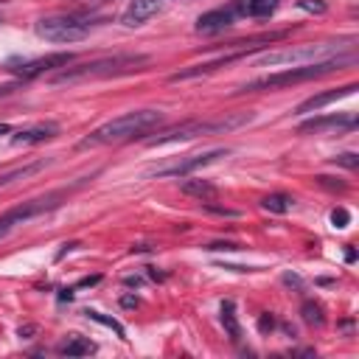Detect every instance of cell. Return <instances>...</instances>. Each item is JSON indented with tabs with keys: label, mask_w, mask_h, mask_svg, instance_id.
Masks as SVG:
<instances>
[{
	"label": "cell",
	"mask_w": 359,
	"mask_h": 359,
	"mask_svg": "<svg viewBox=\"0 0 359 359\" xmlns=\"http://www.w3.org/2000/svg\"><path fill=\"white\" fill-rule=\"evenodd\" d=\"M160 123H163V112H157V109H132V112H123V115L101 123L98 129H93L87 137L79 140V149L123 143V140H132V137H140V135L151 132Z\"/></svg>",
	"instance_id": "6da1fadb"
},
{
	"label": "cell",
	"mask_w": 359,
	"mask_h": 359,
	"mask_svg": "<svg viewBox=\"0 0 359 359\" xmlns=\"http://www.w3.org/2000/svg\"><path fill=\"white\" fill-rule=\"evenodd\" d=\"M356 62V53H342V56H331V59H323V62H311V65H297V67H283L278 73H269V76H261V79H252L247 84H241L236 90L238 93H258V90H278V87H292V84H303V81H311V79H320V76H328L334 70H342L345 65H353Z\"/></svg>",
	"instance_id": "7a4b0ae2"
},
{
	"label": "cell",
	"mask_w": 359,
	"mask_h": 359,
	"mask_svg": "<svg viewBox=\"0 0 359 359\" xmlns=\"http://www.w3.org/2000/svg\"><path fill=\"white\" fill-rule=\"evenodd\" d=\"M149 65L146 53H115V56H101L76 67H62L50 81L53 84H73V81H87V79H109V76H126L135 70H143Z\"/></svg>",
	"instance_id": "3957f363"
},
{
	"label": "cell",
	"mask_w": 359,
	"mask_h": 359,
	"mask_svg": "<svg viewBox=\"0 0 359 359\" xmlns=\"http://www.w3.org/2000/svg\"><path fill=\"white\" fill-rule=\"evenodd\" d=\"M353 36L348 39H337V42H306V45H289L280 50H269L261 59H255L258 67H297V65H311V62H323L331 56H342L353 50Z\"/></svg>",
	"instance_id": "277c9868"
},
{
	"label": "cell",
	"mask_w": 359,
	"mask_h": 359,
	"mask_svg": "<svg viewBox=\"0 0 359 359\" xmlns=\"http://www.w3.org/2000/svg\"><path fill=\"white\" fill-rule=\"evenodd\" d=\"M252 121V112H241V115H230V118H219V121H182L177 126L163 129L160 135L149 137L146 146H168V143H182V140H194L199 135H216V132H227L236 129L241 123Z\"/></svg>",
	"instance_id": "5b68a950"
},
{
	"label": "cell",
	"mask_w": 359,
	"mask_h": 359,
	"mask_svg": "<svg viewBox=\"0 0 359 359\" xmlns=\"http://www.w3.org/2000/svg\"><path fill=\"white\" fill-rule=\"evenodd\" d=\"M81 182H84V180H79V182H76V185H70V188L48 191V194H42V196H34V199H25V202H20V205L8 208V210L0 216V238H6L17 224H22V222H28V219H34V216H42V213H48V210L59 208V205H62V199H67V196H70V191H73V188H79Z\"/></svg>",
	"instance_id": "8992f818"
},
{
	"label": "cell",
	"mask_w": 359,
	"mask_h": 359,
	"mask_svg": "<svg viewBox=\"0 0 359 359\" xmlns=\"http://www.w3.org/2000/svg\"><path fill=\"white\" fill-rule=\"evenodd\" d=\"M34 31L45 42L70 45V42H81L90 36V22L84 17H76V14H48V17L36 20Z\"/></svg>",
	"instance_id": "52a82bcc"
},
{
	"label": "cell",
	"mask_w": 359,
	"mask_h": 359,
	"mask_svg": "<svg viewBox=\"0 0 359 359\" xmlns=\"http://www.w3.org/2000/svg\"><path fill=\"white\" fill-rule=\"evenodd\" d=\"M219 157H227V149H210V151H202V154H188V157H182V160H177V163H171V165L154 168V171H149V174H151V177H188V174H194L196 168H205V165H210V163L219 160Z\"/></svg>",
	"instance_id": "ba28073f"
},
{
	"label": "cell",
	"mask_w": 359,
	"mask_h": 359,
	"mask_svg": "<svg viewBox=\"0 0 359 359\" xmlns=\"http://www.w3.org/2000/svg\"><path fill=\"white\" fill-rule=\"evenodd\" d=\"M73 62V53H48L39 59H25V62H8V70L17 73L20 79H36L42 73H50L53 67H67Z\"/></svg>",
	"instance_id": "9c48e42d"
},
{
	"label": "cell",
	"mask_w": 359,
	"mask_h": 359,
	"mask_svg": "<svg viewBox=\"0 0 359 359\" xmlns=\"http://www.w3.org/2000/svg\"><path fill=\"white\" fill-rule=\"evenodd\" d=\"M233 22H236V8H233V3H227V6H219V8H210V11L199 14V20H196L194 28H196V34L213 36V34L224 31Z\"/></svg>",
	"instance_id": "30bf717a"
},
{
	"label": "cell",
	"mask_w": 359,
	"mask_h": 359,
	"mask_svg": "<svg viewBox=\"0 0 359 359\" xmlns=\"http://www.w3.org/2000/svg\"><path fill=\"white\" fill-rule=\"evenodd\" d=\"M356 126V118L353 115H345V112H337V115H323V118H309L297 126L300 135H317V132H325V129H353Z\"/></svg>",
	"instance_id": "8fae6325"
},
{
	"label": "cell",
	"mask_w": 359,
	"mask_h": 359,
	"mask_svg": "<svg viewBox=\"0 0 359 359\" xmlns=\"http://www.w3.org/2000/svg\"><path fill=\"white\" fill-rule=\"evenodd\" d=\"M59 135V123H53V121H39V123H31V126H25V129H17L14 135H11V143H22V146H34V143H45V140H50V137H56Z\"/></svg>",
	"instance_id": "7c38bea8"
},
{
	"label": "cell",
	"mask_w": 359,
	"mask_h": 359,
	"mask_svg": "<svg viewBox=\"0 0 359 359\" xmlns=\"http://www.w3.org/2000/svg\"><path fill=\"white\" fill-rule=\"evenodd\" d=\"M157 11H160V0H129V6L121 14V22L135 28V25H143L146 20H151Z\"/></svg>",
	"instance_id": "4fadbf2b"
},
{
	"label": "cell",
	"mask_w": 359,
	"mask_h": 359,
	"mask_svg": "<svg viewBox=\"0 0 359 359\" xmlns=\"http://www.w3.org/2000/svg\"><path fill=\"white\" fill-rule=\"evenodd\" d=\"M353 90H359V87H356V81H351V84H345V87H337V90H325V93L311 95V98H306L303 104H297V109H294V112H300V115H306V112H317V109H323L325 104H331V101H337V98L351 95Z\"/></svg>",
	"instance_id": "5bb4252c"
},
{
	"label": "cell",
	"mask_w": 359,
	"mask_h": 359,
	"mask_svg": "<svg viewBox=\"0 0 359 359\" xmlns=\"http://www.w3.org/2000/svg\"><path fill=\"white\" fill-rule=\"evenodd\" d=\"M280 0H233L236 17H252V20H266L278 11Z\"/></svg>",
	"instance_id": "9a60e30c"
},
{
	"label": "cell",
	"mask_w": 359,
	"mask_h": 359,
	"mask_svg": "<svg viewBox=\"0 0 359 359\" xmlns=\"http://www.w3.org/2000/svg\"><path fill=\"white\" fill-rule=\"evenodd\" d=\"M56 351L62 356H90V353H95V342L87 339V337H81V334H70Z\"/></svg>",
	"instance_id": "2e32d148"
},
{
	"label": "cell",
	"mask_w": 359,
	"mask_h": 359,
	"mask_svg": "<svg viewBox=\"0 0 359 359\" xmlns=\"http://www.w3.org/2000/svg\"><path fill=\"white\" fill-rule=\"evenodd\" d=\"M182 194H188V196H196L199 202H208V199H216V185L213 182H208V180H185L182 185Z\"/></svg>",
	"instance_id": "e0dca14e"
},
{
	"label": "cell",
	"mask_w": 359,
	"mask_h": 359,
	"mask_svg": "<svg viewBox=\"0 0 359 359\" xmlns=\"http://www.w3.org/2000/svg\"><path fill=\"white\" fill-rule=\"evenodd\" d=\"M222 325H224L230 342H238V339H241V325H238L236 303H233V300H224V303H222Z\"/></svg>",
	"instance_id": "ac0fdd59"
},
{
	"label": "cell",
	"mask_w": 359,
	"mask_h": 359,
	"mask_svg": "<svg viewBox=\"0 0 359 359\" xmlns=\"http://www.w3.org/2000/svg\"><path fill=\"white\" fill-rule=\"evenodd\" d=\"M300 317H303L306 325H314V328H320L325 323V311H323V306L317 300H306L300 306Z\"/></svg>",
	"instance_id": "d6986e66"
},
{
	"label": "cell",
	"mask_w": 359,
	"mask_h": 359,
	"mask_svg": "<svg viewBox=\"0 0 359 359\" xmlns=\"http://www.w3.org/2000/svg\"><path fill=\"white\" fill-rule=\"evenodd\" d=\"M292 202L294 199L289 194H269V196L261 199V208L269 210V213H286V210H292Z\"/></svg>",
	"instance_id": "ffe728a7"
},
{
	"label": "cell",
	"mask_w": 359,
	"mask_h": 359,
	"mask_svg": "<svg viewBox=\"0 0 359 359\" xmlns=\"http://www.w3.org/2000/svg\"><path fill=\"white\" fill-rule=\"evenodd\" d=\"M81 314L90 317V320H95V323H101V325H107V328H112L121 339H126V331H123V325H121L118 320H112V317H107V314H101V311H95V309H84Z\"/></svg>",
	"instance_id": "44dd1931"
},
{
	"label": "cell",
	"mask_w": 359,
	"mask_h": 359,
	"mask_svg": "<svg viewBox=\"0 0 359 359\" xmlns=\"http://www.w3.org/2000/svg\"><path fill=\"white\" fill-rule=\"evenodd\" d=\"M331 224H334L337 230H345V227L351 224V213H348L345 208H334V210H331Z\"/></svg>",
	"instance_id": "7402d4cb"
},
{
	"label": "cell",
	"mask_w": 359,
	"mask_h": 359,
	"mask_svg": "<svg viewBox=\"0 0 359 359\" xmlns=\"http://www.w3.org/2000/svg\"><path fill=\"white\" fill-rule=\"evenodd\" d=\"M297 6L303 11H309V14H325V8H328L323 0H297Z\"/></svg>",
	"instance_id": "603a6c76"
},
{
	"label": "cell",
	"mask_w": 359,
	"mask_h": 359,
	"mask_svg": "<svg viewBox=\"0 0 359 359\" xmlns=\"http://www.w3.org/2000/svg\"><path fill=\"white\" fill-rule=\"evenodd\" d=\"M334 165H345V168L353 171V168L359 165V157H356L353 151H345V154H337V157H334Z\"/></svg>",
	"instance_id": "cb8c5ba5"
},
{
	"label": "cell",
	"mask_w": 359,
	"mask_h": 359,
	"mask_svg": "<svg viewBox=\"0 0 359 359\" xmlns=\"http://www.w3.org/2000/svg\"><path fill=\"white\" fill-rule=\"evenodd\" d=\"M202 208H205V210H210V213H216V216H230V219H233V216H241L238 210H230V208H222V205H213L210 199H208V202H202Z\"/></svg>",
	"instance_id": "d4e9b609"
},
{
	"label": "cell",
	"mask_w": 359,
	"mask_h": 359,
	"mask_svg": "<svg viewBox=\"0 0 359 359\" xmlns=\"http://www.w3.org/2000/svg\"><path fill=\"white\" fill-rule=\"evenodd\" d=\"M241 244L236 241H213V244H205V250H238Z\"/></svg>",
	"instance_id": "484cf974"
},
{
	"label": "cell",
	"mask_w": 359,
	"mask_h": 359,
	"mask_svg": "<svg viewBox=\"0 0 359 359\" xmlns=\"http://www.w3.org/2000/svg\"><path fill=\"white\" fill-rule=\"evenodd\" d=\"M317 182L331 188V191H345V182H331V177H317Z\"/></svg>",
	"instance_id": "4316f807"
},
{
	"label": "cell",
	"mask_w": 359,
	"mask_h": 359,
	"mask_svg": "<svg viewBox=\"0 0 359 359\" xmlns=\"http://www.w3.org/2000/svg\"><path fill=\"white\" fill-rule=\"evenodd\" d=\"M283 283H286V286H297V289L303 286V280H300L297 275H292V272H286V275H283Z\"/></svg>",
	"instance_id": "83f0119b"
},
{
	"label": "cell",
	"mask_w": 359,
	"mask_h": 359,
	"mask_svg": "<svg viewBox=\"0 0 359 359\" xmlns=\"http://www.w3.org/2000/svg\"><path fill=\"white\" fill-rule=\"evenodd\" d=\"M272 325H275V320H272V317H266V314L258 320V328H261V331H272Z\"/></svg>",
	"instance_id": "f1b7e54d"
},
{
	"label": "cell",
	"mask_w": 359,
	"mask_h": 359,
	"mask_svg": "<svg viewBox=\"0 0 359 359\" xmlns=\"http://www.w3.org/2000/svg\"><path fill=\"white\" fill-rule=\"evenodd\" d=\"M121 306H126V309H135V306H137V297H132V294H123V297H121Z\"/></svg>",
	"instance_id": "f546056e"
},
{
	"label": "cell",
	"mask_w": 359,
	"mask_h": 359,
	"mask_svg": "<svg viewBox=\"0 0 359 359\" xmlns=\"http://www.w3.org/2000/svg\"><path fill=\"white\" fill-rule=\"evenodd\" d=\"M98 280H101L98 275H93V278H81V280H79V286H93V283H98Z\"/></svg>",
	"instance_id": "4dcf8cb0"
},
{
	"label": "cell",
	"mask_w": 359,
	"mask_h": 359,
	"mask_svg": "<svg viewBox=\"0 0 359 359\" xmlns=\"http://www.w3.org/2000/svg\"><path fill=\"white\" fill-rule=\"evenodd\" d=\"M59 297H62V300H70V297H73V289H62V294H59Z\"/></svg>",
	"instance_id": "1f68e13d"
},
{
	"label": "cell",
	"mask_w": 359,
	"mask_h": 359,
	"mask_svg": "<svg viewBox=\"0 0 359 359\" xmlns=\"http://www.w3.org/2000/svg\"><path fill=\"white\" fill-rule=\"evenodd\" d=\"M6 132H11V126L8 123H0V135H6Z\"/></svg>",
	"instance_id": "d6a6232c"
}]
</instances>
